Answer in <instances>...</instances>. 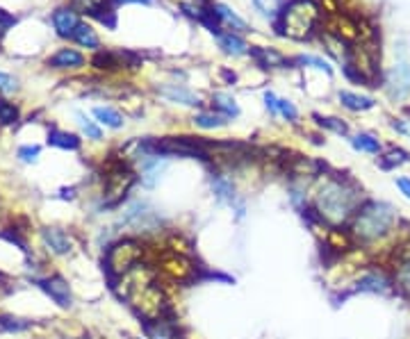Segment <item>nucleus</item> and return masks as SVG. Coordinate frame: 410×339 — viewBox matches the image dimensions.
<instances>
[{"instance_id":"obj_8","label":"nucleus","mask_w":410,"mask_h":339,"mask_svg":"<svg viewBox=\"0 0 410 339\" xmlns=\"http://www.w3.org/2000/svg\"><path fill=\"white\" fill-rule=\"evenodd\" d=\"M41 237H43L46 246H48V251H53L55 255H66L71 251V239H68V235L60 228H46L41 232Z\"/></svg>"},{"instance_id":"obj_26","label":"nucleus","mask_w":410,"mask_h":339,"mask_svg":"<svg viewBox=\"0 0 410 339\" xmlns=\"http://www.w3.org/2000/svg\"><path fill=\"white\" fill-rule=\"evenodd\" d=\"M226 116H221V114H207V112H203V114H196L194 116V123L198 125V127H205V130H212V127H221L226 121Z\"/></svg>"},{"instance_id":"obj_17","label":"nucleus","mask_w":410,"mask_h":339,"mask_svg":"<svg viewBox=\"0 0 410 339\" xmlns=\"http://www.w3.org/2000/svg\"><path fill=\"white\" fill-rule=\"evenodd\" d=\"M212 105L221 112V116H226V119H232V116L240 114V108L232 96H228V93H215L212 96Z\"/></svg>"},{"instance_id":"obj_21","label":"nucleus","mask_w":410,"mask_h":339,"mask_svg":"<svg viewBox=\"0 0 410 339\" xmlns=\"http://www.w3.org/2000/svg\"><path fill=\"white\" fill-rule=\"evenodd\" d=\"M48 142L57 148H64V150H78L80 148V139L76 135H68V132H60V130H53L48 135Z\"/></svg>"},{"instance_id":"obj_14","label":"nucleus","mask_w":410,"mask_h":339,"mask_svg":"<svg viewBox=\"0 0 410 339\" xmlns=\"http://www.w3.org/2000/svg\"><path fill=\"white\" fill-rule=\"evenodd\" d=\"M251 55L257 60V64L265 66V68H274V66H283L287 60L283 55H280L278 51L274 48H260V46H255V48H251Z\"/></svg>"},{"instance_id":"obj_23","label":"nucleus","mask_w":410,"mask_h":339,"mask_svg":"<svg viewBox=\"0 0 410 339\" xmlns=\"http://www.w3.org/2000/svg\"><path fill=\"white\" fill-rule=\"evenodd\" d=\"M93 116L108 127H121L123 125V116L112 108H96L93 110Z\"/></svg>"},{"instance_id":"obj_12","label":"nucleus","mask_w":410,"mask_h":339,"mask_svg":"<svg viewBox=\"0 0 410 339\" xmlns=\"http://www.w3.org/2000/svg\"><path fill=\"white\" fill-rule=\"evenodd\" d=\"M160 93L167 100L171 103H180V105H198L201 100H198V96H194V93L190 89L185 87H178V85H169V87H162Z\"/></svg>"},{"instance_id":"obj_28","label":"nucleus","mask_w":410,"mask_h":339,"mask_svg":"<svg viewBox=\"0 0 410 339\" xmlns=\"http://www.w3.org/2000/svg\"><path fill=\"white\" fill-rule=\"evenodd\" d=\"M253 5L262 11L265 16H274L278 14L280 5H283V0H253Z\"/></svg>"},{"instance_id":"obj_7","label":"nucleus","mask_w":410,"mask_h":339,"mask_svg":"<svg viewBox=\"0 0 410 339\" xmlns=\"http://www.w3.org/2000/svg\"><path fill=\"white\" fill-rule=\"evenodd\" d=\"M41 289L48 294L60 308H71V291H68V285L64 283L62 278H48L41 280Z\"/></svg>"},{"instance_id":"obj_5","label":"nucleus","mask_w":410,"mask_h":339,"mask_svg":"<svg viewBox=\"0 0 410 339\" xmlns=\"http://www.w3.org/2000/svg\"><path fill=\"white\" fill-rule=\"evenodd\" d=\"M356 291H365V294H379V296H388L394 289V280L383 273V271H367L356 283Z\"/></svg>"},{"instance_id":"obj_34","label":"nucleus","mask_w":410,"mask_h":339,"mask_svg":"<svg viewBox=\"0 0 410 339\" xmlns=\"http://www.w3.org/2000/svg\"><path fill=\"white\" fill-rule=\"evenodd\" d=\"M30 323L21 321V319H0V328L3 330H26Z\"/></svg>"},{"instance_id":"obj_19","label":"nucleus","mask_w":410,"mask_h":339,"mask_svg":"<svg viewBox=\"0 0 410 339\" xmlns=\"http://www.w3.org/2000/svg\"><path fill=\"white\" fill-rule=\"evenodd\" d=\"M212 192H215V196L219 198V201H226V203L235 201V187H232V182L228 178H224V175H217V178H212Z\"/></svg>"},{"instance_id":"obj_33","label":"nucleus","mask_w":410,"mask_h":339,"mask_svg":"<svg viewBox=\"0 0 410 339\" xmlns=\"http://www.w3.org/2000/svg\"><path fill=\"white\" fill-rule=\"evenodd\" d=\"M16 89H19L16 78H11L7 73H0V91H3V93H14Z\"/></svg>"},{"instance_id":"obj_4","label":"nucleus","mask_w":410,"mask_h":339,"mask_svg":"<svg viewBox=\"0 0 410 339\" xmlns=\"http://www.w3.org/2000/svg\"><path fill=\"white\" fill-rule=\"evenodd\" d=\"M385 89H388L392 100H406L410 96V60L404 51L390 68L388 80H385Z\"/></svg>"},{"instance_id":"obj_9","label":"nucleus","mask_w":410,"mask_h":339,"mask_svg":"<svg viewBox=\"0 0 410 339\" xmlns=\"http://www.w3.org/2000/svg\"><path fill=\"white\" fill-rule=\"evenodd\" d=\"M53 23H55V30L62 34V37H73V32L76 28L80 26V21H78V14L73 9H57L55 14H53Z\"/></svg>"},{"instance_id":"obj_2","label":"nucleus","mask_w":410,"mask_h":339,"mask_svg":"<svg viewBox=\"0 0 410 339\" xmlns=\"http://www.w3.org/2000/svg\"><path fill=\"white\" fill-rule=\"evenodd\" d=\"M396 226H399V212L385 201H365L351 219V232L360 244H376L390 237Z\"/></svg>"},{"instance_id":"obj_35","label":"nucleus","mask_w":410,"mask_h":339,"mask_svg":"<svg viewBox=\"0 0 410 339\" xmlns=\"http://www.w3.org/2000/svg\"><path fill=\"white\" fill-rule=\"evenodd\" d=\"M37 155H39V146H23L19 150V157L23 162H34V160H37Z\"/></svg>"},{"instance_id":"obj_10","label":"nucleus","mask_w":410,"mask_h":339,"mask_svg":"<svg viewBox=\"0 0 410 339\" xmlns=\"http://www.w3.org/2000/svg\"><path fill=\"white\" fill-rule=\"evenodd\" d=\"M167 171V162L160 160L158 155H150L146 157L144 167H142V182L146 187H155L162 178V173Z\"/></svg>"},{"instance_id":"obj_11","label":"nucleus","mask_w":410,"mask_h":339,"mask_svg":"<svg viewBox=\"0 0 410 339\" xmlns=\"http://www.w3.org/2000/svg\"><path fill=\"white\" fill-rule=\"evenodd\" d=\"M85 64V57H82L78 51L73 48H62V51H57L51 60H48V66L53 68H78Z\"/></svg>"},{"instance_id":"obj_13","label":"nucleus","mask_w":410,"mask_h":339,"mask_svg":"<svg viewBox=\"0 0 410 339\" xmlns=\"http://www.w3.org/2000/svg\"><path fill=\"white\" fill-rule=\"evenodd\" d=\"M339 103L344 105L347 110H351V112H365V110H371L374 105V98H369V96H358V93H354V91H339Z\"/></svg>"},{"instance_id":"obj_18","label":"nucleus","mask_w":410,"mask_h":339,"mask_svg":"<svg viewBox=\"0 0 410 339\" xmlns=\"http://www.w3.org/2000/svg\"><path fill=\"white\" fill-rule=\"evenodd\" d=\"M215 14H217V19L219 21H224L226 26H230L232 30H249V26H246V21H242L235 11H232L230 7H226V5H215Z\"/></svg>"},{"instance_id":"obj_30","label":"nucleus","mask_w":410,"mask_h":339,"mask_svg":"<svg viewBox=\"0 0 410 339\" xmlns=\"http://www.w3.org/2000/svg\"><path fill=\"white\" fill-rule=\"evenodd\" d=\"M297 62H299V64H310V66H314V68H322V71H326V73H333V68L328 66V62H324L322 57H314V55H301V57H297Z\"/></svg>"},{"instance_id":"obj_38","label":"nucleus","mask_w":410,"mask_h":339,"mask_svg":"<svg viewBox=\"0 0 410 339\" xmlns=\"http://www.w3.org/2000/svg\"><path fill=\"white\" fill-rule=\"evenodd\" d=\"M265 103H267V108L272 110L274 114H278V98L274 96L272 91H267V93H265Z\"/></svg>"},{"instance_id":"obj_1","label":"nucleus","mask_w":410,"mask_h":339,"mask_svg":"<svg viewBox=\"0 0 410 339\" xmlns=\"http://www.w3.org/2000/svg\"><path fill=\"white\" fill-rule=\"evenodd\" d=\"M362 203H365L362 201V189H358L351 180H326L317 192L319 217L335 226L354 219Z\"/></svg>"},{"instance_id":"obj_22","label":"nucleus","mask_w":410,"mask_h":339,"mask_svg":"<svg viewBox=\"0 0 410 339\" xmlns=\"http://www.w3.org/2000/svg\"><path fill=\"white\" fill-rule=\"evenodd\" d=\"M394 287H399L406 296H410V257L399 262L394 271Z\"/></svg>"},{"instance_id":"obj_25","label":"nucleus","mask_w":410,"mask_h":339,"mask_svg":"<svg viewBox=\"0 0 410 339\" xmlns=\"http://www.w3.org/2000/svg\"><path fill=\"white\" fill-rule=\"evenodd\" d=\"M73 39H76L80 46H87V48H98V37H96V32H93L89 26H85V23H80V26L76 28Z\"/></svg>"},{"instance_id":"obj_31","label":"nucleus","mask_w":410,"mask_h":339,"mask_svg":"<svg viewBox=\"0 0 410 339\" xmlns=\"http://www.w3.org/2000/svg\"><path fill=\"white\" fill-rule=\"evenodd\" d=\"M78 123H80V127H82V132H85L87 137H91V139H101V130L96 125H93V121H89L85 114H78Z\"/></svg>"},{"instance_id":"obj_6","label":"nucleus","mask_w":410,"mask_h":339,"mask_svg":"<svg viewBox=\"0 0 410 339\" xmlns=\"http://www.w3.org/2000/svg\"><path fill=\"white\" fill-rule=\"evenodd\" d=\"M155 212L150 209L146 203L137 201V203H130L125 207V212L121 217V224L125 226H133V228H150L155 224Z\"/></svg>"},{"instance_id":"obj_27","label":"nucleus","mask_w":410,"mask_h":339,"mask_svg":"<svg viewBox=\"0 0 410 339\" xmlns=\"http://www.w3.org/2000/svg\"><path fill=\"white\" fill-rule=\"evenodd\" d=\"M314 119H317V123H319L322 127H328V130H333V132H337V135H347V132H349L347 123H342L339 119H333V116H317V114H314Z\"/></svg>"},{"instance_id":"obj_40","label":"nucleus","mask_w":410,"mask_h":339,"mask_svg":"<svg viewBox=\"0 0 410 339\" xmlns=\"http://www.w3.org/2000/svg\"><path fill=\"white\" fill-rule=\"evenodd\" d=\"M116 3H150V0H116Z\"/></svg>"},{"instance_id":"obj_36","label":"nucleus","mask_w":410,"mask_h":339,"mask_svg":"<svg viewBox=\"0 0 410 339\" xmlns=\"http://www.w3.org/2000/svg\"><path fill=\"white\" fill-rule=\"evenodd\" d=\"M394 184L399 187V192L404 194V198H408V201H410V178H396Z\"/></svg>"},{"instance_id":"obj_37","label":"nucleus","mask_w":410,"mask_h":339,"mask_svg":"<svg viewBox=\"0 0 410 339\" xmlns=\"http://www.w3.org/2000/svg\"><path fill=\"white\" fill-rule=\"evenodd\" d=\"M150 335H153V339H178V337H175V333L169 330V328H158V330H153Z\"/></svg>"},{"instance_id":"obj_29","label":"nucleus","mask_w":410,"mask_h":339,"mask_svg":"<svg viewBox=\"0 0 410 339\" xmlns=\"http://www.w3.org/2000/svg\"><path fill=\"white\" fill-rule=\"evenodd\" d=\"M16 119H19V110L14 108V105L0 100V121L9 125V123H16Z\"/></svg>"},{"instance_id":"obj_16","label":"nucleus","mask_w":410,"mask_h":339,"mask_svg":"<svg viewBox=\"0 0 410 339\" xmlns=\"http://www.w3.org/2000/svg\"><path fill=\"white\" fill-rule=\"evenodd\" d=\"M351 146H354L356 150H360V153H371V155H379V153H381L379 137H374V135H369V132L356 135L354 139H351Z\"/></svg>"},{"instance_id":"obj_20","label":"nucleus","mask_w":410,"mask_h":339,"mask_svg":"<svg viewBox=\"0 0 410 339\" xmlns=\"http://www.w3.org/2000/svg\"><path fill=\"white\" fill-rule=\"evenodd\" d=\"M91 64L96 68H103V71H114V68L123 66L119 60V53H112V51H98L96 55H93Z\"/></svg>"},{"instance_id":"obj_24","label":"nucleus","mask_w":410,"mask_h":339,"mask_svg":"<svg viewBox=\"0 0 410 339\" xmlns=\"http://www.w3.org/2000/svg\"><path fill=\"white\" fill-rule=\"evenodd\" d=\"M406 162H410V155L406 153L404 148H390L388 153L383 155L381 167H383V169H394V167L406 165Z\"/></svg>"},{"instance_id":"obj_39","label":"nucleus","mask_w":410,"mask_h":339,"mask_svg":"<svg viewBox=\"0 0 410 339\" xmlns=\"http://www.w3.org/2000/svg\"><path fill=\"white\" fill-rule=\"evenodd\" d=\"M392 127H394V130H399V132H404V135L410 137V125H406V123H392Z\"/></svg>"},{"instance_id":"obj_32","label":"nucleus","mask_w":410,"mask_h":339,"mask_svg":"<svg viewBox=\"0 0 410 339\" xmlns=\"http://www.w3.org/2000/svg\"><path fill=\"white\" fill-rule=\"evenodd\" d=\"M278 114H283L287 121H297L299 119V112H297L294 105H292L289 100H283V98H278Z\"/></svg>"},{"instance_id":"obj_3","label":"nucleus","mask_w":410,"mask_h":339,"mask_svg":"<svg viewBox=\"0 0 410 339\" xmlns=\"http://www.w3.org/2000/svg\"><path fill=\"white\" fill-rule=\"evenodd\" d=\"M319 21V7L314 0H292L283 11V26L280 34L292 39H306Z\"/></svg>"},{"instance_id":"obj_15","label":"nucleus","mask_w":410,"mask_h":339,"mask_svg":"<svg viewBox=\"0 0 410 339\" xmlns=\"http://www.w3.org/2000/svg\"><path fill=\"white\" fill-rule=\"evenodd\" d=\"M217 43L219 48H224V53L228 55H244L249 53V43H246L244 39H240L237 34H217Z\"/></svg>"}]
</instances>
